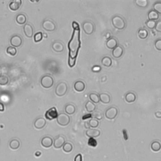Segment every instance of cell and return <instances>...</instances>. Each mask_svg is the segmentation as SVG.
Returning a JSON list of instances; mask_svg holds the SVG:
<instances>
[{
    "mask_svg": "<svg viewBox=\"0 0 161 161\" xmlns=\"http://www.w3.org/2000/svg\"><path fill=\"white\" fill-rule=\"evenodd\" d=\"M80 47V29L79 26V27L74 28L71 39L70 40L68 43V48L69 50V59L76 60Z\"/></svg>",
    "mask_w": 161,
    "mask_h": 161,
    "instance_id": "1",
    "label": "cell"
},
{
    "mask_svg": "<svg viewBox=\"0 0 161 161\" xmlns=\"http://www.w3.org/2000/svg\"><path fill=\"white\" fill-rule=\"evenodd\" d=\"M112 25L115 28L122 30L125 28L126 23L123 18H122L120 16H113L112 20Z\"/></svg>",
    "mask_w": 161,
    "mask_h": 161,
    "instance_id": "2",
    "label": "cell"
},
{
    "mask_svg": "<svg viewBox=\"0 0 161 161\" xmlns=\"http://www.w3.org/2000/svg\"><path fill=\"white\" fill-rule=\"evenodd\" d=\"M40 84L43 88L49 89L53 86V84H54V80L51 76L45 75L40 79Z\"/></svg>",
    "mask_w": 161,
    "mask_h": 161,
    "instance_id": "3",
    "label": "cell"
},
{
    "mask_svg": "<svg viewBox=\"0 0 161 161\" xmlns=\"http://www.w3.org/2000/svg\"><path fill=\"white\" fill-rule=\"evenodd\" d=\"M56 119L57 123L62 126H68L70 122V116L64 113L59 114Z\"/></svg>",
    "mask_w": 161,
    "mask_h": 161,
    "instance_id": "4",
    "label": "cell"
},
{
    "mask_svg": "<svg viewBox=\"0 0 161 161\" xmlns=\"http://www.w3.org/2000/svg\"><path fill=\"white\" fill-rule=\"evenodd\" d=\"M68 91V85L64 82H60L56 86L55 89V95L58 96H64Z\"/></svg>",
    "mask_w": 161,
    "mask_h": 161,
    "instance_id": "5",
    "label": "cell"
},
{
    "mask_svg": "<svg viewBox=\"0 0 161 161\" xmlns=\"http://www.w3.org/2000/svg\"><path fill=\"white\" fill-rule=\"evenodd\" d=\"M118 110L116 107H110L108 109H107L105 112V116L106 118L109 120H113L115 119L116 116L118 115Z\"/></svg>",
    "mask_w": 161,
    "mask_h": 161,
    "instance_id": "6",
    "label": "cell"
},
{
    "mask_svg": "<svg viewBox=\"0 0 161 161\" xmlns=\"http://www.w3.org/2000/svg\"><path fill=\"white\" fill-rule=\"evenodd\" d=\"M42 27L46 31L53 32L56 28L55 23L50 20H46L42 23Z\"/></svg>",
    "mask_w": 161,
    "mask_h": 161,
    "instance_id": "7",
    "label": "cell"
},
{
    "mask_svg": "<svg viewBox=\"0 0 161 161\" xmlns=\"http://www.w3.org/2000/svg\"><path fill=\"white\" fill-rule=\"evenodd\" d=\"M23 39L21 36L18 35H15L12 37L10 39V44L13 47H19L22 45Z\"/></svg>",
    "mask_w": 161,
    "mask_h": 161,
    "instance_id": "8",
    "label": "cell"
},
{
    "mask_svg": "<svg viewBox=\"0 0 161 161\" xmlns=\"http://www.w3.org/2000/svg\"><path fill=\"white\" fill-rule=\"evenodd\" d=\"M58 116V113L57 109L55 107H53V108H50L45 113V118L47 120H52L53 119L57 118V117Z\"/></svg>",
    "mask_w": 161,
    "mask_h": 161,
    "instance_id": "9",
    "label": "cell"
},
{
    "mask_svg": "<svg viewBox=\"0 0 161 161\" xmlns=\"http://www.w3.org/2000/svg\"><path fill=\"white\" fill-rule=\"evenodd\" d=\"M83 29L86 35H91L95 30L93 23L90 22H85L83 24Z\"/></svg>",
    "mask_w": 161,
    "mask_h": 161,
    "instance_id": "10",
    "label": "cell"
},
{
    "mask_svg": "<svg viewBox=\"0 0 161 161\" xmlns=\"http://www.w3.org/2000/svg\"><path fill=\"white\" fill-rule=\"evenodd\" d=\"M66 143V139L62 135H59L53 140V145L55 149H60Z\"/></svg>",
    "mask_w": 161,
    "mask_h": 161,
    "instance_id": "11",
    "label": "cell"
},
{
    "mask_svg": "<svg viewBox=\"0 0 161 161\" xmlns=\"http://www.w3.org/2000/svg\"><path fill=\"white\" fill-rule=\"evenodd\" d=\"M47 124L46 120L43 118V117H39V118H37L34 122V127L37 130H41L44 128Z\"/></svg>",
    "mask_w": 161,
    "mask_h": 161,
    "instance_id": "12",
    "label": "cell"
},
{
    "mask_svg": "<svg viewBox=\"0 0 161 161\" xmlns=\"http://www.w3.org/2000/svg\"><path fill=\"white\" fill-rule=\"evenodd\" d=\"M53 140L51 137L45 136L41 140V145L44 148H50L53 145Z\"/></svg>",
    "mask_w": 161,
    "mask_h": 161,
    "instance_id": "13",
    "label": "cell"
},
{
    "mask_svg": "<svg viewBox=\"0 0 161 161\" xmlns=\"http://www.w3.org/2000/svg\"><path fill=\"white\" fill-rule=\"evenodd\" d=\"M23 32L26 37L31 38L33 35V28L31 24L26 23L23 26Z\"/></svg>",
    "mask_w": 161,
    "mask_h": 161,
    "instance_id": "14",
    "label": "cell"
},
{
    "mask_svg": "<svg viewBox=\"0 0 161 161\" xmlns=\"http://www.w3.org/2000/svg\"><path fill=\"white\" fill-rule=\"evenodd\" d=\"M22 3V0H14L9 4V8L13 12L17 11L21 7Z\"/></svg>",
    "mask_w": 161,
    "mask_h": 161,
    "instance_id": "15",
    "label": "cell"
},
{
    "mask_svg": "<svg viewBox=\"0 0 161 161\" xmlns=\"http://www.w3.org/2000/svg\"><path fill=\"white\" fill-rule=\"evenodd\" d=\"M101 134L100 130L97 129H89L87 130L86 132V135L88 136L89 138H96L98 137Z\"/></svg>",
    "mask_w": 161,
    "mask_h": 161,
    "instance_id": "16",
    "label": "cell"
},
{
    "mask_svg": "<svg viewBox=\"0 0 161 161\" xmlns=\"http://www.w3.org/2000/svg\"><path fill=\"white\" fill-rule=\"evenodd\" d=\"M123 54V49L122 46L118 45L112 50V55L116 59L120 58Z\"/></svg>",
    "mask_w": 161,
    "mask_h": 161,
    "instance_id": "17",
    "label": "cell"
},
{
    "mask_svg": "<svg viewBox=\"0 0 161 161\" xmlns=\"http://www.w3.org/2000/svg\"><path fill=\"white\" fill-rule=\"evenodd\" d=\"M52 49L54 50L56 52H62L64 50V44L60 42L59 41H55L53 43L52 45Z\"/></svg>",
    "mask_w": 161,
    "mask_h": 161,
    "instance_id": "18",
    "label": "cell"
},
{
    "mask_svg": "<svg viewBox=\"0 0 161 161\" xmlns=\"http://www.w3.org/2000/svg\"><path fill=\"white\" fill-rule=\"evenodd\" d=\"M86 85L82 80H77L74 85V88L78 92H82L85 89Z\"/></svg>",
    "mask_w": 161,
    "mask_h": 161,
    "instance_id": "19",
    "label": "cell"
},
{
    "mask_svg": "<svg viewBox=\"0 0 161 161\" xmlns=\"http://www.w3.org/2000/svg\"><path fill=\"white\" fill-rule=\"evenodd\" d=\"M26 21H27V18H26V16L23 13H19L16 16V22L18 24L20 25H25Z\"/></svg>",
    "mask_w": 161,
    "mask_h": 161,
    "instance_id": "20",
    "label": "cell"
},
{
    "mask_svg": "<svg viewBox=\"0 0 161 161\" xmlns=\"http://www.w3.org/2000/svg\"><path fill=\"white\" fill-rule=\"evenodd\" d=\"M118 46V41L115 38H110L106 42V47L110 49H114Z\"/></svg>",
    "mask_w": 161,
    "mask_h": 161,
    "instance_id": "21",
    "label": "cell"
},
{
    "mask_svg": "<svg viewBox=\"0 0 161 161\" xmlns=\"http://www.w3.org/2000/svg\"><path fill=\"white\" fill-rule=\"evenodd\" d=\"M21 143L20 141L16 139H13L12 140H10L9 143V148L12 150H17L20 148Z\"/></svg>",
    "mask_w": 161,
    "mask_h": 161,
    "instance_id": "22",
    "label": "cell"
},
{
    "mask_svg": "<svg viewBox=\"0 0 161 161\" xmlns=\"http://www.w3.org/2000/svg\"><path fill=\"white\" fill-rule=\"evenodd\" d=\"M136 98H137V96L135 93L133 92L127 93L125 96V99L127 103H133L134 101H135Z\"/></svg>",
    "mask_w": 161,
    "mask_h": 161,
    "instance_id": "23",
    "label": "cell"
},
{
    "mask_svg": "<svg viewBox=\"0 0 161 161\" xmlns=\"http://www.w3.org/2000/svg\"><path fill=\"white\" fill-rule=\"evenodd\" d=\"M99 96L100 101H101L103 103L108 104L110 102L111 97L108 94H107L106 93H103L99 95Z\"/></svg>",
    "mask_w": 161,
    "mask_h": 161,
    "instance_id": "24",
    "label": "cell"
},
{
    "mask_svg": "<svg viewBox=\"0 0 161 161\" xmlns=\"http://www.w3.org/2000/svg\"><path fill=\"white\" fill-rule=\"evenodd\" d=\"M76 107L72 104H68L65 106V112L67 115H73L76 112Z\"/></svg>",
    "mask_w": 161,
    "mask_h": 161,
    "instance_id": "25",
    "label": "cell"
},
{
    "mask_svg": "<svg viewBox=\"0 0 161 161\" xmlns=\"http://www.w3.org/2000/svg\"><path fill=\"white\" fill-rule=\"evenodd\" d=\"M147 17L149 18V20H153V21H156L159 18V15L154 10H150L148 13V15Z\"/></svg>",
    "mask_w": 161,
    "mask_h": 161,
    "instance_id": "26",
    "label": "cell"
},
{
    "mask_svg": "<svg viewBox=\"0 0 161 161\" xmlns=\"http://www.w3.org/2000/svg\"><path fill=\"white\" fill-rule=\"evenodd\" d=\"M151 149H152L154 152H159L161 149V143L159 141H154V142L151 143Z\"/></svg>",
    "mask_w": 161,
    "mask_h": 161,
    "instance_id": "27",
    "label": "cell"
},
{
    "mask_svg": "<svg viewBox=\"0 0 161 161\" xmlns=\"http://www.w3.org/2000/svg\"><path fill=\"white\" fill-rule=\"evenodd\" d=\"M101 64L106 68H110L112 65V60L110 57L105 56L101 59Z\"/></svg>",
    "mask_w": 161,
    "mask_h": 161,
    "instance_id": "28",
    "label": "cell"
},
{
    "mask_svg": "<svg viewBox=\"0 0 161 161\" xmlns=\"http://www.w3.org/2000/svg\"><path fill=\"white\" fill-rule=\"evenodd\" d=\"M85 108L88 112H94L96 110V105L91 101H88L86 104Z\"/></svg>",
    "mask_w": 161,
    "mask_h": 161,
    "instance_id": "29",
    "label": "cell"
},
{
    "mask_svg": "<svg viewBox=\"0 0 161 161\" xmlns=\"http://www.w3.org/2000/svg\"><path fill=\"white\" fill-rule=\"evenodd\" d=\"M138 35L140 39H145L149 35L148 31L145 28H141L139 30Z\"/></svg>",
    "mask_w": 161,
    "mask_h": 161,
    "instance_id": "30",
    "label": "cell"
},
{
    "mask_svg": "<svg viewBox=\"0 0 161 161\" xmlns=\"http://www.w3.org/2000/svg\"><path fill=\"white\" fill-rule=\"evenodd\" d=\"M89 98L91 100V101L93 102V103H98L100 101L99 95L95 93H91L89 95Z\"/></svg>",
    "mask_w": 161,
    "mask_h": 161,
    "instance_id": "31",
    "label": "cell"
},
{
    "mask_svg": "<svg viewBox=\"0 0 161 161\" xmlns=\"http://www.w3.org/2000/svg\"><path fill=\"white\" fill-rule=\"evenodd\" d=\"M62 149L65 152L69 153L70 152H72V150L73 149V145L71 143L66 142L64 143V145H63Z\"/></svg>",
    "mask_w": 161,
    "mask_h": 161,
    "instance_id": "32",
    "label": "cell"
},
{
    "mask_svg": "<svg viewBox=\"0 0 161 161\" xmlns=\"http://www.w3.org/2000/svg\"><path fill=\"white\" fill-rule=\"evenodd\" d=\"M92 118H95L97 120H102L103 118V114L102 113L100 112V111H95L92 114Z\"/></svg>",
    "mask_w": 161,
    "mask_h": 161,
    "instance_id": "33",
    "label": "cell"
},
{
    "mask_svg": "<svg viewBox=\"0 0 161 161\" xmlns=\"http://www.w3.org/2000/svg\"><path fill=\"white\" fill-rule=\"evenodd\" d=\"M135 3L140 8H146L148 5V1L147 0H136Z\"/></svg>",
    "mask_w": 161,
    "mask_h": 161,
    "instance_id": "34",
    "label": "cell"
},
{
    "mask_svg": "<svg viewBox=\"0 0 161 161\" xmlns=\"http://www.w3.org/2000/svg\"><path fill=\"white\" fill-rule=\"evenodd\" d=\"M88 122H89V126L91 127V128H92L93 129L97 128V127L99 126V121L95 118H91Z\"/></svg>",
    "mask_w": 161,
    "mask_h": 161,
    "instance_id": "35",
    "label": "cell"
},
{
    "mask_svg": "<svg viewBox=\"0 0 161 161\" xmlns=\"http://www.w3.org/2000/svg\"><path fill=\"white\" fill-rule=\"evenodd\" d=\"M6 52L8 55H10L12 56H15L17 53V50L15 47H13L12 46H9L6 49Z\"/></svg>",
    "mask_w": 161,
    "mask_h": 161,
    "instance_id": "36",
    "label": "cell"
},
{
    "mask_svg": "<svg viewBox=\"0 0 161 161\" xmlns=\"http://www.w3.org/2000/svg\"><path fill=\"white\" fill-rule=\"evenodd\" d=\"M9 83V78L8 76L5 75L0 76V85L1 86H6Z\"/></svg>",
    "mask_w": 161,
    "mask_h": 161,
    "instance_id": "37",
    "label": "cell"
},
{
    "mask_svg": "<svg viewBox=\"0 0 161 161\" xmlns=\"http://www.w3.org/2000/svg\"><path fill=\"white\" fill-rule=\"evenodd\" d=\"M153 8H154V10L156 11L158 14H161V2L160 1H158L156 2L153 5Z\"/></svg>",
    "mask_w": 161,
    "mask_h": 161,
    "instance_id": "38",
    "label": "cell"
},
{
    "mask_svg": "<svg viewBox=\"0 0 161 161\" xmlns=\"http://www.w3.org/2000/svg\"><path fill=\"white\" fill-rule=\"evenodd\" d=\"M156 25V22L153 21V20H148L145 22V25L148 28L152 30L155 28V26Z\"/></svg>",
    "mask_w": 161,
    "mask_h": 161,
    "instance_id": "39",
    "label": "cell"
},
{
    "mask_svg": "<svg viewBox=\"0 0 161 161\" xmlns=\"http://www.w3.org/2000/svg\"><path fill=\"white\" fill-rule=\"evenodd\" d=\"M43 38V33L41 32L36 33L34 35V42L37 43L41 41Z\"/></svg>",
    "mask_w": 161,
    "mask_h": 161,
    "instance_id": "40",
    "label": "cell"
},
{
    "mask_svg": "<svg viewBox=\"0 0 161 161\" xmlns=\"http://www.w3.org/2000/svg\"><path fill=\"white\" fill-rule=\"evenodd\" d=\"M88 143L90 147H96L97 146V144H98L97 141L94 138H89L88 140Z\"/></svg>",
    "mask_w": 161,
    "mask_h": 161,
    "instance_id": "41",
    "label": "cell"
},
{
    "mask_svg": "<svg viewBox=\"0 0 161 161\" xmlns=\"http://www.w3.org/2000/svg\"><path fill=\"white\" fill-rule=\"evenodd\" d=\"M155 47L157 50L161 51V39H157L154 43Z\"/></svg>",
    "mask_w": 161,
    "mask_h": 161,
    "instance_id": "42",
    "label": "cell"
},
{
    "mask_svg": "<svg viewBox=\"0 0 161 161\" xmlns=\"http://www.w3.org/2000/svg\"><path fill=\"white\" fill-rule=\"evenodd\" d=\"M155 30L157 32L161 33V20H159L157 22H156V25L155 26Z\"/></svg>",
    "mask_w": 161,
    "mask_h": 161,
    "instance_id": "43",
    "label": "cell"
},
{
    "mask_svg": "<svg viewBox=\"0 0 161 161\" xmlns=\"http://www.w3.org/2000/svg\"><path fill=\"white\" fill-rule=\"evenodd\" d=\"M74 161H83V156L80 154H77L74 158Z\"/></svg>",
    "mask_w": 161,
    "mask_h": 161,
    "instance_id": "44",
    "label": "cell"
},
{
    "mask_svg": "<svg viewBox=\"0 0 161 161\" xmlns=\"http://www.w3.org/2000/svg\"><path fill=\"white\" fill-rule=\"evenodd\" d=\"M101 69V67L98 66H94L93 68H92V70L93 72H99Z\"/></svg>",
    "mask_w": 161,
    "mask_h": 161,
    "instance_id": "45",
    "label": "cell"
},
{
    "mask_svg": "<svg viewBox=\"0 0 161 161\" xmlns=\"http://www.w3.org/2000/svg\"><path fill=\"white\" fill-rule=\"evenodd\" d=\"M91 118H92V115H91V114H86V115H84L83 116L82 119L84 120H88V119Z\"/></svg>",
    "mask_w": 161,
    "mask_h": 161,
    "instance_id": "46",
    "label": "cell"
},
{
    "mask_svg": "<svg viewBox=\"0 0 161 161\" xmlns=\"http://www.w3.org/2000/svg\"><path fill=\"white\" fill-rule=\"evenodd\" d=\"M5 110V106L4 105V104L2 103L1 102H0V112H3Z\"/></svg>",
    "mask_w": 161,
    "mask_h": 161,
    "instance_id": "47",
    "label": "cell"
},
{
    "mask_svg": "<svg viewBox=\"0 0 161 161\" xmlns=\"http://www.w3.org/2000/svg\"><path fill=\"white\" fill-rule=\"evenodd\" d=\"M123 136H124V138H125V140H127L129 138L128 137V134H127V132L126 130H123Z\"/></svg>",
    "mask_w": 161,
    "mask_h": 161,
    "instance_id": "48",
    "label": "cell"
},
{
    "mask_svg": "<svg viewBox=\"0 0 161 161\" xmlns=\"http://www.w3.org/2000/svg\"><path fill=\"white\" fill-rule=\"evenodd\" d=\"M155 115L157 118H161V112H157L155 113Z\"/></svg>",
    "mask_w": 161,
    "mask_h": 161,
    "instance_id": "49",
    "label": "cell"
},
{
    "mask_svg": "<svg viewBox=\"0 0 161 161\" xmlns=\"http://www.w3.org/2000/svg\"><path fill=\"white\" fill-rule=\"evenodd\" d=\"M85 128L88 129H89L90 126H89V122H86V123H85Z\"/></svg>",
    "mask_w": 161,
    "mask_h": 161,
    "instance_id": "50",
    "label": "cell"
},
{
    "mask_svg": "<svg viewBox=\"0 0 161 161\" xmlns=\"http://www.w3.org/2000/svg\"><path fill=\"white\" fill-rule=\"evenodd\" d=\"M110 36H111V34L110 33H106V38L108 40V39L110 37Z\"/></svg>",
    "mask_w": 161,
    "mask_h": 161,
    "instance_id": "51",
    "label": "cell"
},
{
    "mask_svg": "<svg viewBox=\"0 0 161 161\" xmlns=\"http://www.w3.org/2000/svg\"><path fill=\"white\" fill-rule=\"evenodd\" d=\"M43 36H44V37H45V38L47 37V35L46 33H43Z\"/></svg>",
    "mask_w": 161,
    "mask_h": 161,
    "instance_id": "52",
    "label": "cell"
},
{
    "mask_svg": "<svg viewBox=\"0 0 161 161\" xmlns=\"http://www.w3.org/2000/svg\"><path fill=\"white\" fill-rule=\"evenodd\" d=\"M0 73H1V70H0Z\"/></svg>",
    "mask_w": 161,
    "mask_h": 161,
    "instance_id": "53",
    "label": "cell"
}]
</instances>
